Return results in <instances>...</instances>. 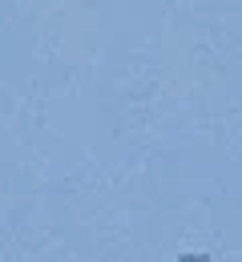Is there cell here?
<instances>
[{
  "mask_svg": "<svg viewBox=\"0 0 242 262\" xmlns=\"http://www.w3.org/2000/svg\"><path fill=\"white\" fill-rule=\"evenodd\" d=\"M182 262H210V254H182Z\"/></svg>",
  "mask_w": 242,
  "mask_h": 262,
  "instance_id": "cell-1",
  "label": "cell"
}]
</instances>
